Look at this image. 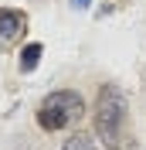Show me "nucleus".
<instances>
[{
  "label": "nucleus",
  "mask_w": 146,
  "mask_h": 150,
  "mask_svg": "<svg viewBox=\"0 0 146 150\" xmlns=\"http://www.w3.org/2000/svg\"><path fill=\"white\" fill-rule=\"evenodd\" d=\"M82 116H85V99L75 89H58V92L44 96L41 106H37V126L48 130V133L75 126Z\"/></svg>",
  "instance_id": "obj_2"
},
{
  "label": "nucleus",
  "mask_w": 146,
  "mask_h": 150,
  "mask_svg": "<svg viewBox=\"0 0 146 150\" xmlns=\"http://www.w3.org/2000/svg\"><path fill=\"white\" fill-rule=\"evenodd\" d=\"M126 116H129L126 92H122L119 85H102L99 99H95V137H99L109 150H116L119 140H122Z\"/></svg>",
  "instance_id": "obj_1"
},
{
  "label": "nucleus",
  "mask_w": 146,
  "mask_h": 150,
  "mask_svg": "<svg viewBox=\"0 0 146 150\" xmlns=\"http://www.w3.org/2000/svg\"><path fill=\"white\" fill-rule=\"evenodd\" d=\"M61 150H95V140H92L88 133H72V137H68V140H65V147Z\"/></svg>",
  "instance_id": "obj_5"
},
{
  "label": "nucleus",
  "mask_w": 146,
  "mask_h": 150,
  "mask_svg": "<svg viewBox=\"0 0 146 150\" xmlns=\"http://www.w3.org/2000/svg\"><path fill=\"white\" fill-rule=\"evenodd\" d=\"M24 31H27V17H24L20 10H14V7H0V45H4V48L14 45Z\"/></svg>",
  "instance_id": "obj_3"
},
{
  "label": "nucleus",
  "mask_w": 146,
  "mask_h": 150,
  "mask_svg": "<svg viewBox=\"0 0 146 150\" xmlns=\"http://www.w3.org/2000/svg\"><path fill=\"white\" fill-rule=\"evenodd\" d=\"M88 4H92V0H72V7H75V10H85Z\"/></svg>",
  "instance_id": "obj_6"
},
{
  "label": "nucleus",
  "mask_w": 146,
  "mask_h": 150,
  "mask_svg": "<svg viewBox=\"0 0 146 150\" xmlns=\"http://www.w3.org/2000/svg\"><path fill=\"white\" fill-rule=\"evenodd\" d=\"M41 55H44V48L37 45V41L24 45V48H20V72H34L37 62H41Z\"/></svg>",
  "instance_id": "obj_4"
}]
</instances>
